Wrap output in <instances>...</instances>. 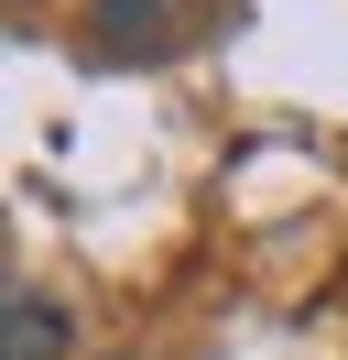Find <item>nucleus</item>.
<instances>
[{
	"label": "nucleus",
	"mask_w": 348,
	"mask_h": 360,
	"mask_svg": "<svg viewBox=\"0 0 348 360\" xmlns=\"http://www.w3.org/2000/svg\"><path fill=\"white\" fill-rule=\"evenodd\" d=\"M87 22L109 33V55H130V44H152V22H163V0H98Z\"/></svg>",
	"instance_id": "f03ea898"
},
{
	"label": "nucleus",
	"mask_w": 348,
	"mask_h": 360,
	"mask_svg": "<svg viewBox=\"0 0 348 360\" xmlns=\"http://www.w3.org/2000/svg\"><path fill=\"white\" fill-rule=\"evenodd\" d=\"M11 11H33V0H11Z\"/></svg>",
	"instance_id": "7ed1b4c3"
},
{
	"label": "nucleus",
	"mask_w": 348,
	"mask_h": 360,
	"mask_svg": "<svg viewBox=\"0 0 348 360\" xmlns=\"http://www.w3.org/2000/svg\"><path fill=\"white\" fill-rule=\"evenodd\" d=\"M0 360H65V306L55 295H0Z\"/></svg>",
	"instance_id": "f257e3e1"
}]
</instances>
